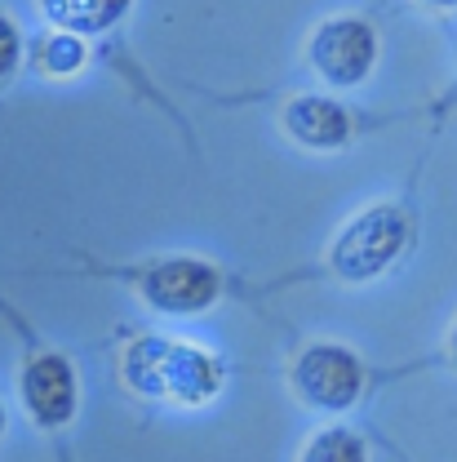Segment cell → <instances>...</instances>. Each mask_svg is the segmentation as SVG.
I'll list each match as a JSON object with an SVG mask.
<instances>
[{
	"instance_id": "11",
	"label": "cell",
	"mask_w": 457,
	"mask_h": 462,
	"mask_svg": "<svg viewBox=\"0 0 457 462\" xmlns=\"http://www.w3.org/2000/svg\"><path fill=\"white\" fill-rule=\"evenodd\" d=\"M14 62H18V32H14L9 18H0V76H5Z\"/></svg>"
},
{
	"instance_id": "2",
	"label": "cell",
	"mask_w": 457,
	"mask_h": 462,
	"mask_svg": "<svg viewBox=\"0 0 457 462\" xmlns=\"http://www.w3.org/2000/svg\"><path fill=\"white\" fill-rule=\"evenodd\" d=\"M404 240H408V223L400 218V209L373 205L334 240L329 263L343 281H373L400 258Z\"/></svg>"
},
{
	"instance_id": "10",
	"label": "cell",
	"mask_w": 457,
	"mask_h": 462,
	"mask_svg": "<svg viewBox=\"0 0 457 462\" xmlns=\"http://www.w3.org/2000/svg\"><path fill=\"white\" fill-rule=\"evenodd\" d=\"M41 62H45L54 76H67V71H76V67L85 62V45H80L71 32L50 36V41H45V50H41Z\"/></svg>"
},
{
	"instance_id": "7",
	"label": "cell",
	"mask_w": 457,
	"mask_h": 462,
	"mask_svg": "<svg viewBox=\"0 0 457 462\" xmlns=\"http://www.w3.org/2000/svg\"><path fill=\"white\" fill-rule=\"evenodd\" d=\"M285 129L288 138H297L302 147L334 152V147H343L351 138V116L334 98H293L285 107Z\"/></svg>"
},
{
	"instance_id": "1",
	"label": "cell",
	"mask_w": 457,
	"mask_h": 462,
	"mask_svg": "<svg viewBox=\"0 0 457 462\" xmlns=\"http://www.w3.org/2000/svg\"><path fill=\"white\" fill-rule=\"evenodd\" d=\"M124 383L151 401H182L200 404L218 396L223 387V365L191 343L169 338H138L124 351Z\"/></svg>"
},
{
	"instance_id": "6",
	"label": "cell",
	"mask_w": 457,
	"mask_h": 462,
	"mask_svg": "<svg viewBox=\"0 0 457 462\" xmlns=\"http://www.w3.org/2000/svg\"><path fill=\"white\" fill-rule=\"evenodd\" d=\"M23 401L41 427H62L76 413V374L62 356H41L23 374Z\"/></svg>"
},
{
	"instance_id": "3",
	"label": "cell",
	"mask_w": 457,
	"mask_h": 462,
	"mask_svg": "<svg viewBox=\"0 0 457 462\" xmlns=\"http://www.w3.org/2000/svg\"><path fill=\"white\" fill-rule=\"evenodd\" d=\"M293 387L315 409H346V404H355L360 387H364V369H360L355 351L338 343H315L297 356Z\"/></svg>"
},
{
	"instance_id": "9",
	"label": "cell",
	"mask_w": 457,
	"mask_h": 462,
	"mask_svg": "<svg viewBox=\"0 0 457 462\" xmlns=\"http://www.w3.org/2000/svg\"><path fill=\"white\" fill-rule=\"evenodd\" d=\"M302 462H369V454H364V440L360 436H351L343 427H329V431H320L306 445Z\"/></svg>"
},
{
	"instance_id": "4",
	"label": "cell",
	"mask_w": 457,
	"mask_h": 462,
	"mask_svg": "<svg viewBox=\"0 0 457 462\" xmlns=\"http://www.w3.org/2000/svg\"><path fill=\"white\" fill-rule=\"evenodd\" d=\"M373 58H378V36L360 18H329L311 36V67L338 89L360 85L373 71Z\"/></svg>"
},
{
	"instance_id": "5",
	"label": "cell",
	"mask_w": 457,
	"mask_h": 462,
	"mask_svg": "<svg viewBox=\"0 0 457 462\" xmlns=\"http://www.w3.org/2000/svg\"><path fill=\"white\" fill-rule=\"evenodd\" d=\"M142 298L165 311V316H191V311H205L218 293L223 281L209 263H196V258H169V263H156L151 272H142Z\"/></svg>"
},
{
	"instance_id": "13",
	"label": "cell",
	"mask_w": 457,
	"mask_h": 462,
	"mask_svg": "<svg viewBox=\"0 0 457 462\" xmlns=\"http://www.w3.org/2000/svg\"><path fill=\"white\" fill-rule=\"evenodd\" d=\"M449 356L457 360V329H453V338H449Z\"/></svg>"
},
{
	"instance_id": "12",
	"label": "cell",
	"mask_w": 457,
	"mask_h": 462,
	"mask_svg": "<svg viewBox=\"0 0 457 462\" xmlns=\"http://www.w3.org/2000/svg\"><path fill=\"white\" fill-rule=\"evenodd\" d=\"M422 5H435V9H449V5H457V0H422Z\"/></svg>"
},
{
	"instance_id": "14",
	"label": "cell",
	"mask_w": 457,
	"mask_h": 462,
	"mask_svg": "<svg viewBox=\"0 0 457 462\" xmlns=\"http://www.w3.org/2000/svg\"><path fill=\"white\" fill-rule=\"evenodd\" d=\"M0 427H5V413H0Z\"/></svg>"
},
{
	"instance_id": "8",
	"label": "cell",
	"mask_w": 457,
	"mask_h": 462,
	"mask_svg": "<svg viewBox=\"0 0 457 462\" xmlns=\"http://www.w3.org/2000/svg\"><path fill=\"white\" fill-rule=\"evenodd\" d=\"M45 14L62 32H107L115 18L129 9V0H41Z\"/></svg>"
}]
</instances>
